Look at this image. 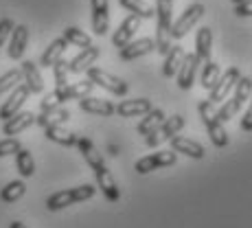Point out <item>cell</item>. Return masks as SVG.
<instances>
[{
  "label": "cell",
  "instance_id": "30bf717a",
  "mask_svg": "<svg viewBox=\"0 0 252 228\" xmlns=\"http://www.w3.org/2000/svg\"><path fill=\"white\" fill-rule=\"evenodd\" d=\"M152 51H156V42H154L152 37H140V40H132L129 44L119 48V57L123 62H134V60H138V57L149 55Z\"/></svg>",
  "mask_w": 252,
  "mask_h": 228
},
{
  "label": "cell",
  "instance_id": "d590c367",
  "mask_svg": "<svg viewBox=\"0 0 252 228\" xmlns=\"http://www.w3.org/2000/svg\"><path fill=\"white\" fill-rule=\"evenodd\" d=\"M51 68H53V75H55V90L68 86V62H66V60H57Z\"/></svg>",
  "mask_w": 252,
  "mask_h": 228
},
{
  "label": "cell",
  "instance_id": "ba28073f",
  "mask_svg": "<svg viewBox=\"0 0 252 228\" xmlns=\"http://www.w3.org/2000/svg\"><path fill=\"white\" fill-rule=\"evenodd\" d=\"M178 160V154L173 152H156V154H149V156L140 158L136 163V173L140 176H145V173H152L156 171V169H164V167H171V164H176Z\"/></svg>",
  "mask_w": 252,
  "mask_h": 228
},
{
  "label": "cell",
  "instance_id": "60d3db41",
  "mask_svg": "<svg viewBox=\"0 0 252 228\" xmlns=\"http://www.w3.org/2000/svg\"><path fill=\"white\" fill-rule=\"evenodd\" d=\"M235 13H237V16H241V18H252V0H248V2L237 4Z\"/></svg>",
  "mask_w": 252,
  "mask_h": 228
},
{
  "label": "cell",
  "instance_id": "484cf974",
  "mask_svg": "<svg viewBox=\"0 0 252 228\" xmlns=\"http://www.w3.org/2000/svg\"><path fill=\"white\" fill-rule=\"evenodd\" d=\"M211 44H213V33L208 27H202L195 35V57L200 66L211 60Z\"/></svg>",
  "mask_w": 252,
  "mask_h": 228
},
{
  "label": "cell",
  "instance_id": "9c48e42d",
  "mask_svg": "<svg viewBox=\"0 0 252 228\" xmlns=\"http://www.w3.org/2000/svg\"><path fill=\"white\" fill-rule=\"evenodd\" d=\"M239 79H241L239 68H237V66H230V68L220 77V81L215 84V88L211 90V97H208V101H211V103H220L221 99H226V97L230 95V90L237 86V81H239Z\"/></svg>",
  "mask_w": 252,
  "mask_h": 228
},
{
  "label": "cell",
  "instance_id": "83f0119b",
  "mask_svg": "<svg viewBox=\"0 0 252 228\" xmlns=\"http://www.w3.org/2000/svg\"><path fill=\"white\" fill-rule=\"evenodd\" d=\"M44 134L48 140H53V143L57 145H64V147H75L77 145V134L70 132V130H64L62 125H51V128H44Z\"/></svg>",
  "mask_w": 252,
  "mask_h": 228
},
{
  "label": "cell",
  "instance_id": "836d02e7",
  "mask_svg": "<svg viewBox=\"0 0 252 228\" xmlns=\"http://www.w3.org/2000/svg\"><path fill=\"white\" fill-rule=\"evenodd\" d=\"M24 193H27V184H24L22 180H13L0 191V200H2L4 204H13V202L20 200Z\"/></svg>",
  "mask_w": 252,
  "mask_h": 228
},
{
  "label": "cell",
  "instance_id": "7c38bea8",
  "mask_svg": "<svg viewBox=\"0 0 252 228\" xmlns=\"http://www.w3.org/2000/svg\"><path fill=\"white\" fill-rule=\"evenodd\" d=\"M92 7V33L105 35L110 29V7L108 0H90Z\"/></svg>",
  "mask_w": 252,
  "mask_h": 228
},
{
  "label": "cell",
  "instance_id": "6da1fadb",
  "mask_svg": "<svg viewBox=\"0 0 252 228\" xmlns=\"http://www.w3.org/2000/svg\"><path fill=\"white\" fill-rule=\"evenodd\" d=\"M156 18H158V29H156V51L160 55H167L169 48L173 44L171 37V24H173V0H156Z\"/></svg>",
  "mask_w": 252,
  "mask_h": 228
},
{
  "label": "cell",
  "instance_id": "7402d4cb",
  "mask_svg": "<svg viewBox=\"0 0 252 228\" xmlns=\"http://www.w3.org/2000/svg\"><path fill=\"white\" fill-rule=\"evenodd\" d=\"M92 88H94V84L88 79V81H77V84H68L64 86V88L55 90L57 97H60V103H66V101H72V99H84V97H88Z\"/></svg>",
  "mask_w": 252,
  "mask_h": 228
},
{
  "label": "cell",
  "instance_id": "d4e9b609",
  "mask_svg": "<svg viewBox=\"0 0 252 228\" xmlns=\"http://www.w3.org/2000/svg\"><path fill=\"white\" fill-rule=\"evenodd\" d=\"M66 48H68V42H66L64 37H57V40H53L51 44L46 46V51L42 53L40 66H42V68H51V66L55 64L57 60H62V57H64Z\"/></svg>",
  "mask_w": 252,
  "mask_h": 228
},
{
  "label": "cell",
  "instance_id": "4fadbf2b",
  "mask_svg": "<svg viewBox=\"0 0 252 228\" xmlns=\"http://www.w3.org/2000/svg\"><path fill=\"white\" fill-rule=\"evenodd\" d=\"M140 29V18L138 16H127L123 22H121V27L114 31L112 35V44L116 48H123L125 44H129V42L134 40V35H136V31Z\"/></svg>",
  "mask_w": 252,
  "mask_h": 228
},
{
  "label": "cell",
  "instance_id": "8fae6325",
  "mask_svg": "<svg viewBox=\"0 0 252 228\" xmlns=\"http://www.w3.org/2000/svg\"><path fill=\"white\" fill-rule=\"evenodd\" d=\"M29 95H31V90L27 88V84H18L16 88H13V92L9 95V99L4 101L2 105H0V119L7 121L9 116H13L16 112H20L24 101L29 99Z\"/></svg>",
  "mask_w": 252,
  "mask_h": 228
},
{
  "label": "cell",
  "instance_id": "52a82bcc",
  "mask_svg": "<svg viewBox=\"0 0 252 228\" xmlns=\"http://www.w3.org/2000/svg\"><path fill=\"white\" fill-rule=\"evenodd\" d=\"M204 13H206V7L200 4V2H193L191 7H187L182 16L171 24V37L173 40H182V37L187 35V33L191 31L202 18H204Z\"/></svg>",
  "mask_w": 252,
  "mask_h": 228
},
{
  "label": "cell",
  "instance_id": "ab89813d",
  "mask_svg": "<svg viewBox=\"0 0 252 228\" xmlns=\"http://www.w3.org/2000/svg\"><path fill=\"white\" fill-rule=\"evenodd\" d=\"M53 108H60V97H57V92H48L44 99L40 101V112H46V110H53Z\"/></svg>",
  "mask_w": 252,
  "mask_h": 228
},
{
  "label": "cell",
  "instance_id": "f546056e",
  "mask_svg": "<svg viewBox=\"0 0 252 228\" xmlns=\"http://www.w3.org/2000/svg\"><path fill=\"white\" fill-rule=\"evenodd\" d=\"M164 119H167V114H164L160 108H152L147 114H145V119L138 123V128H136L138 134H140V136H147V134H152Z\"/></svg>",
  "mask_w": 252,
  "mask_h": 228
},
{
  "label": "cell",
  "instance_id": "9a60e30c",
  "mask_svg": "<svg viewBox=\"0 0 252 228\" xmlns=\"http://www.w3.org/2000/svg\"><path fill=\"white\" fill-rule=\"evenodd\" d=\"M27 44H29V27L18 24V27H13L11 37H9L7 55L11 57V60H22L24 51H27Z\"/></svg>",
  "mask_w": 252,
  "mask_h": 228
},
{
  "label": "cell",
  "instance_id": "5b68a950",
  "mask_svg": "<svg viewBox=\"0 0 252 228\" xmlns=\"http://www.w3.org/2000/svg\"><path fill=\"white\" fill-rule=\"evenodd\" d=\"M182 128H184V116L182 114L167 116V119H164L152 134H147V136H145V143H147V147H158V145L171 140Z\"/></svg>",
  "mask_w": 252,
  "mask_h": 228
},
{
  "label": "cell",
  "instance_id": "277c9868",
  "mask_svg": "<svg viewBox=\"0 0 252 228\" xmlns=\"http://www.w3.org/2000/svg\"><path fill=\"white\" fill-rule=\"evenodd\" d=\"M250 95H252V77H241V79L237 81L232 97H230L228 101H226L224 105H221L220 110H217V119H220L221 123L230 121L232 116H235V114L246 105V101H248Z\"/></svg>",
  "mask_w": 252,
  "mask_h": 228
},
{
  "label": "cell",
  "instance_id": "44dd1931",
  "mask_svg": "<svg viewBox=\"0 0 252 228\" xmlns=\"http://www.w3.org/2000/svg\"><path fill=\"white\" fill-rule=\"evenodd\" d=\"M79 108L88 114H94V116H112L116 114V105L110 103L105 99H96V97H84L79 99Z\"/></svg>",
  "mask_w": 252,
  "mask_h": 228
},
{
  "label": "cell",
  "instance_id": "603a6c76",
  "mask_svg": "<svg viewBox=\"0 0 252 228\" xmlns=\"http://www.w3.org/2000/svg\"><path fill=\"white\" fill-rule=\"evenodd\" d=\"M20 72H22L24 84H27V88L31 90V92L40 95V92L44 90V79H42L40 68L35 66V62H31V60L22 62V68H20Z\"/></svg>",
  "mask_w": 252,
  "mask_h": 228
},
{
  "label": "cell",
  "instance_id": "b9f144b4",
  "mask_svg": "<svg viewBox=\"0 0 252 228\" xmlns=\"http://www.w3.org/2000/svg\"><path fill=\"white\" fill-rule=\"evenodd\" d=\"M241 130H244V132H252V101H250L248 112H246L244 119H241Z\"/></svg>",
  "mask_w": 252,
  "mask_h": 228
},
{
  "label": "cell",
  "instance_id": "e575fe53",
  "mask_svg": "<svg viewBox=\"0 0 252 228\" xmlns=\"http://www.w3.org/2000/svg\"><path fill=\"white\" fill-rule=\"evenodd\" d=\"M64 37L68 44H75V46H79V48H88L92 46V40H90V35L88 33H84L81 29H77V27H66L64 29Z\"/></svg>",
  "mask_w": 252,
  "mask_h": 228
},
{
  "label": "cell",
  "instance_id": "f1b7e54d",
  "mask_svg": "<svg viewBox=\"0 0 252 228\" xmlns=\"http://www.w3.org/2000/svg\"><path fill=\"white\" fill-rule=\"evenodd\" d=\"M70 119V112L64 108H53L46 112H40V116H35V123L40 128H51V125H64Z\"/></svg>",
  "mask_w": 252,
  "mask_h": 228
},
{
  "label": "cell",
  "instance_id": "8d00e7d4",
  "mask_svg": "<svg viewBox=\"0 0 252 228\" xmlns=\"http://www.w3.org/2000/svg\"><path fill=\"white\" fill-rule=\"evenodd\" d=\"M22 81V72L18 70V68H13V70H7L2 77H0V95H4V92H9V90H13L18 84Z\"/></svg>",
  "mask_w": 252,
  "mask_h": 228
},
{
  "label": "cell",
  "instance_id": "74e56055",
  "mask_svg": "<svg viewBox=\"0 0 252 228\" xmlns=\"http://www.w3.org/2000/svg\"><path fill=\"white\" fill-rule=\"evenodd\" d=\"M20 147H22V145H20V140H18L16 136L2 138V140H0V158H4V156H16V152H18Z\"/></svg>",
  "mask_w": 252,
  "mask_h": 228
},
{
  "label": "cell",
  "instance_id": "e0dca14e",
  "mask_svg": "<svg viewBox=\"0 0 252 228\" xmlns=\"http://www.w3.org/2000/svg\"><path fill=\"white\" fill-rule=\"evenodd\" d=\"M197 66H200V62H197L195 53H187V55H184L182 66H180V70H178V86H180L182 90H189L193 84H195Z\"/></svg>",
  "mask_w": 252,
  "mask_h": 228
},
{
  "label": "cell",
  "instance_id": "1f68e13d",
  "mask_svg": "<svg viewBox=\"0 0 252 228\" xmlns=\"http://www.w3.org/2000/svg\"><path fill=\"white\" fill-rule=\"evenodd\" d=\"M16 169H18V173H20L22 178H31L33 173H35V160H33L29 149L20 147L16 152Z\"/></svg>",
  "mask_w": 252,
  "mask_h": 228
},
{
  "label": "cell",
  "instance_id": "f35d334b",
  "mask_svg": "<svg viewBox=\"0 0 252 228\" xmlns=\"http://www.w3.org/2000/svg\"><path fill=\"white\" fill-rule=\"evenodd\" d=\"M13 27H16V24H13L11 18H2V20H0V48L7 44V40L11 37Z\"/></svg>",
  "mask_w": 252,
  "mask_h": 228
},
{
  "label": "cell",
  "instance_id": "7bdbcfd3",
  "mask_svg": "<svg viewBox=\"0 0 252 228\" xmlns=\"http://www.w3.org/2000/svg\"><path fill=\"white\" fill-rule=\"evenodd\" d=\"M9 228H29V226H24L22 222H11V224H9Z\"/></svg>",
  "mask_w": 252,
  "mask_h": 228
},
{
  "label": "cell",
  "instance_id": "5bb4252c",
  "mask_svg": "<svg viewBox=\"0 0 252 228\" xmlns=\"http://www.w3.org/2000/svg\"><path fill=\"white\" fill-rule=\"evenodd\" d=\"M31 125H35V114L16 112L13 116H9L7 121H2V134L4 136H16V134H22L24 130H29Z\"/></svg>",
  "mask_w": 252,
  "mask_h": 228
},
{
  "label": "cell",
  "instance_id": "d6a6232c",
  "mask_svg": "<svg viewBox=\"0 0 252 228\" xmlns=\"http://www.w3.org/2000/svg\"><path fill=\"white\" fill-rule=\"evenodd\" d=\"M119 2H121V7L132 11L134 16L140 18V20H149V18L156 16V9H152L145 0H119Z\"/></svg>",
  "mask_w": 252,
  "mask_h": 228
},
{
  "label": "cell",
  "instance_id": "2e32d148",
  "mask_svg": "<svg viewBox=\"0 0 252 228\" xmlns=\"http://www.w3.org/2000/svg\"><path fill=\"white\" fill-rule=\"evenodd\" d=\"M94 178H96V187L103 191L105 200L108 202H119L121 200V191H119V187H116V180L112 178V173H110L108 167L96 169Z\"/></svg>",
  "mask_w": 252,
  "mask_h": 228
},
{
  "label": "cell",
  "instance_id": "8992f818",
  "mask_svg": "<svg viewBox=\"0 0 252 228\" xmlns=\"http://www.w3.org/2000/svg\"><path fill=\"white\" fill-rule=\"evenodd\" d=\"M86 72H88V79H90L94 86H99V88L112 92V95H116V97H125V95L129 92L127 81H123L121 77L110 75L108 70L96 68V66H90V68L86 70Z\"/></svg>",
  "mask_w": 252,
  "mask_h": 228
},
{
  "label": "cell",
  "instance_id": "3957f363",
  "mask_svg": "<svg viewBox=\"0 0 252 228\" xmlns=\"http://www.w3.org/2000/svg\"><path fill=\"white\" fill-rule=\"evenodd\" d=\"M94 193H96L94 184H81V187H75V189L57 191L46 200V208L48 211H62V208H66V206H72V204H79V202L90 200Z\"/></svg>",
  "mask_w": 252,
  "mask_h": 228
},
{
  "label": "cell",
  "instance_id": "ac0fdd59",
  "mask_svg": "<svg viewBox=\"0 0 252 228\" xmlns=\"http://www.w3.org/2000/svg\"><path fill=\"white\" fill-rule=\"evenodd\" d=\"M171 149L176 154H184V156L195 158V160H202L206 156V149L202 147L197 140H191L187 136H178V134L171 138Z\"/></svg>",
  "mask_w": 252,
  "mask_h": 228
},
{
  "label": "cell",
  "instance_id": "4316f807",
  "mask_svg": "<svg viewBox=\"0 0 252 228\" xmlns=\"http://www.w3.org/2000/svg\"><path fill=\"white\" fill-rule=\"evenodd\" d=\"M184 48L182 46H171L169 53L164 55V64H162V75L164 77H176L178 70H180L182 62H184Z\"/></svg>",
  "mask_w": 252,
  "mask_h": 228
},
{
  "label": "cell",
  "instance_id": "cb8c5ba5",
  "mask_svg": "<svg viewBox=\"0 0 252 228\" xmlns=\"http://www.w3.org/2000/svg\"><path fill=\"white\" fill-rule=\"evenodd\" d=\"M77 149H79V152H81V156L86 158V163L90 164V169H92V171H96V169L105 167L103 156H101V154L96 152L94 143H92L90 138H86V136H79V138H77Z\"/></svg>",
  "mask_w": 252,
  "mask_h": 228
},
{
  "label": "cell",
  "instance_id": "ee69618b",
  "mask_svg": "<svg viewBox=\"0 0 252 228\" xmlns=\"http://www.w3.org/2000/svg\"><path fill=\"white\" fill-rule=\"evenodd\" d=\"M235 4H241V2H248V0H232Z\"/></svg>",
  "mask_w": 252,
  "mask_h": 228
},
{
  "label": "cell",
  "instance_id": "d6986e66",
  "mask_svg": "<svg viewBox=\"0 0 252 228\" xmlns=\"http://www.w3.org/2000/svg\"><path fill=\"white\" fill-rule=\"evenodd\" d=\"M99 55H101L99 46L81 48L79 55H75V57H72V60L68 62V72H75V75H79V72H86L92 64H94L96 60H99Z\"/></svg>",
  "mask_w": 252,
  "mask_h": 228
},
{
  "label": "cell",
  "instance_id": "ffe728a7",
  "mask_svg": "<svg viewBox=\"0 0 252 228\" xmlns=\"http://www.w3.org/2000/svg\"><path fill=\"white\" fill-rule=\"evenodd\" d=\"M152 108L154 105L149 99H125L116 105V114L125 116V119H132V116H145Z\"/></svg>",
  "mask_w": 252,
  "mask_h": 228
},
{
  "label": "cell",
  "instance_id": "7a4b0ae2",
  "mask_svg": "<svg viewBox=\"0 0 252 228\" xmlns=\"http://www.w3.org/2000/svg\"><path fill=\"white\" fill-rule=\"evenodd\" d=\"M197 112H200V119L202 123H204L208 136H211L213 145L215 147H226L228 145V134H226L224 130V123H221L220 119H217V110H215V103H211V101H200V105H197Z\"/></svg>",
  "mask_w": 252,
  "mask_h": 228
},
{
  "label": "cell",
  "instance_id": "4dcf8cb0",
  "mask_svg": "<svg viewBox=\"0 0 252 228\" xmlns=\"http://www.w3.org/2000/svg\"><path fill=\"white\" fill-rule=\"evenodd\" d=\"M221 72H220V66L215 64L213 60H208L202 64V72H200V86L206 90H213L215 88V84L220 81Z\"/></svg>",
  "mask_w": 252,
  "mask_h": 228
}]
</instances>
